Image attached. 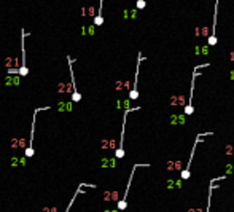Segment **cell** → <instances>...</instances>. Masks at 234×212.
Listing matches in <instances>:
<instances>
[{
	"instance_id": "obj_1",
	"label": "cell",
	"mask_w": 234,
	"mask_h": 212,
	"mask_svg": "<svg viewBox=\"0 0 234 212\" xmlns=\"http://www.w3.org/2000/svg\"><path fill=\"white\" fill-rule=\"evenodd\" d=\"M140 107H129V109L124 110V115H123V126H121V139H120V144H118V148L116 152H115V156L120 160V158L124 156V131H126V120H127V115L131 112H135V110H139Z\"/></svg>"
},
{
	"instance_id": "obj_2",
	"label": "cell",
	"mask_w": 234,
	"mask_h": 212,
	"mask_svg": "<svg viewBox=\"0 0 234 212\" xmlns=\"http://www.w3.org/2000/svg\"><path fill=\"white\" fill-rule=\"evenodd\" d=\"M49 107H38L35 109L34 112V120H32V131H30V140H29V147L26 148V158H32L35 153L34 150V137H35V121H37V113L38 112H43V110H48Z\"/></svg>"
},
{
	"instance_id": "obj_3",
	"label": "cell",
	"mask_w": 234,
	"mask_h": 212,
	"mask_svg": "<svg viewBox=\"0 0 234 212\" xmlns=\"http://www.w3.org/2000/svg\"><path fill=\"white\" fill-rule=\"evenodd\" d=\"M201 67H206V64L204 65H197L194 70L196 72H193V78H191V89H189V101H188V104L185 105V115H193L194 113V107H193V97H194V82H196V78L199 77V70Z\"/></svg>"
},
{
	"instance_id": "obj_4",
	"label": "cell",
	"mask_w": 234,
	"mask_h": 212,
	"mask_svg": "<svg viewBox=\"0 0 234 212\" xmlns=\"http://www.w3.org/2000/svg\"><path fill=\"white\" fill-rule=\"evenodd\" d=\"M27 32L24 29H21V53H22V64H21L19 70H18V75L19 77H27L29 73V69L27 64H26V37H27Z\"/></svg>"
},
{
	"instance_id": "obj_5",
	"label": "cell",
	"mask_w": 234,
	"mask_h": 212,
	"mask_svg": "<svg viewBox=\"0 0 234 212\" xmlns=\"http://www.w3.org/2000/svg\"><path fill=\"white\" fill-rule=\"evenodd\" d=\"M206 136H210V132H207V134H197V137H196V142H194L193 148H191V156H189V161H188V164H186V168L182 171V174H180V179H183V180L189 179V168H191V163H193L194 152H196V148H197V144H199V142H201V140H202Z\"/></svg>"
},
{
	"instance_id": "obj_6",
	"label": "cell",
	"mask_w": 234,
	"mask_h": 212,
	"mask_svg": "<svg viewBox=\"0 0 234 212\" xmlns=\"http://www.w3.org/2000/svg\"><path fill=\"white\" fill-rule=\"evenodd\" d=\"M67 62H69L70 82H72V88H73V92H72V102H80V101H81V94H80V91L76 89V82H75V75H73V62H75V59H72V56H67Z\"/></svg>"
},
{
	"instance_id": "obj_7",
	"label": "cell",
	"mask_w": 234,
	"mask_h": 212,
	"mask_svg": "<svg viewBox=\"0 0 234 212\" xmlns=\"http://www.w3.org/2000/svg\"><path fill=\"white\" fill-rule=\"evenodd\" d=\"M142 61H145V56H142V53H139V59H137V67H135V78H134V85H132V89L129 92V99L135 101L139 97V91H137V83H139V72H140V64Z\"/></svg>"
},
{
	"instance_id": "obj_8",
	"label": "cell",
	"mask_w": 234,
	"mask_h": 212,
	"mask_svg": "<svg viewBox=\"0 0 234 212\" xmlns=\"http://www.w3.org/2000/svg\"><path fill=\"white\" fill-rule=\"evenodd\" d=\"M221 0H215V7H214V26H212V34H210L209 40V46H215L217 45V18H218V5Z\"/></svg>"
},
{
	"instance_id": "obj_9",
	"label": "cell",
	"mask_w": 234,
	"mask_h": 212,
	"mask_svg": "<svg viewBox=\"0 0 234 212\" xmlns=\"http://www.w3.org/2000/svg\"><path fill=\"white\" fill-rule=\"evenodd\" d=\"M140 166H143V164H134V168H132L131 177H129V182H127V187H126V192H124V196H123V199H121V201H118V209H120V211H124V209H126V206H127V195H129V188H131V183H132V177H134L135 169L140 168Z\"/></svg>"
},
{
	"instance_id": "obj_10",
	"label": "cell",
	"mask_w": 234,
	"mask_h": 212,
	"mask_svg": "<svg viewBox=\"0 0 234 212\" xmlns=\"http://www.w3.org/2000/svg\"><path fill=\"white\" fill-rule=\"evenodd\" d=\"M102 10H103V0H100L99 2V11H97V14L94 16V26H102L103 24V16H102Z\"/></svg>"
},
{
	"instance_id": "obj_11",
	"label": "cell",
	"mask_w": 234,
	"mask_h": 212,
	"mask_svg": "<svg viewBox=\"0 0 234 212\" xmlns=\"http://www.w3.org/2000/svg\"><path fill=\"white\" fill-rule=\"evenodd\" d=\"M81 187H83V183H80V188H78V190H76V192H75V195H73V198H72V199H70V202H69V206H67V209H66V211H64V212H69V209H70V207H72V206H73V202H75V199H76V196H78V195H80V193H81V192H83V190H81Z\"/></svg>"
},
{
	"instance_id": "obj_12",
	"label": "cell",
	"mask_w": 234,
	"mask_h": 212,
	"mask_svg": "<svg viewBox=\"0 0 234 212\" xmlns=\"http://www.w3.org/2000/svg\"><path fill=\"white\" fill-rule=\"evenodd\" d=\"M145 5H147V0H137V3H135V7H137V10H143Z\"/></svg>"
}]
</instances>
